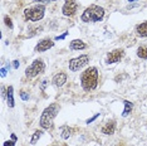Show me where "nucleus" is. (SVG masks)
<instances>
[{"instance_id":"obj_27","label":"nucleus","mask_w":147,"mask_h":146,"mask_svg":"<svg viewBox=\"0 0 147 146\" xmlns=\"http://www.w3.org/2000/svg\"><path fill=\"white\" fill-rule=\"evenodd\" d=\"M13 67H14L15 69L18 68V67H19V62H18V61H14V62H13Z\"/></svg>"},{"instance_id":"obj_28","label":"nucleus","mask_w":147,"mask_h":146,"mask_svg":"<svg viewBox=\"0 0 147 146\" xmlns=\"http://www.w3.org/2000/svg\"><path fill=\"white\" fill-rule=\"evenodd\" d=\"M5 76H6V69L1 68V77H5Z\"/></svg>"},{"instance_id":"obj_18","label":"nucleus","mask_w":147,"mask_h":146,"mask_svg":"<svg viewBox=\"0 0 147 146\" xmlns=\"http://www.w3.org/2000/svg\"><path fill=\"white\" fill-rule=\"evenodd\" d=\"M137 55L142 59H147V48L140 47L138 49H137Z\"/></svg>"},{"instance_id":"obj_29","label":"nucleus","mask_w":147,"mask_h":146,"mask_svg":"<svg viewBox=\"0 0 147 146\" xmlns=\"http://www.w3.org/2000/svg\"><path fill=\"white\" fill-rule=\"evenodd\" d=\"M11 139H13V141H16V136H15L14 134H13V135H11Z\"/></svg>"},{"instance_id":"obj_7","label":"nucleus","mask_w":147,"mask_h":146,"mask_svg":"<svg viewBox=\"0 0 147 146\" xmlns=\"http://www.w3.org/2000/svg\"><path fill=\"white\" fill-rule=\"evenodd\" d=\"M77 9H78V4L76 0H65L62 8V13L65 16H73L77 13Z\"/></svg>"},{"instance_id":"obj_31","label":"nucleus","mask_w":147,"mask_h":146,"mask_svg":"<svg viewBox=\"0 0 147 146\" xmlns=\"http://www.w3.org/2000/svg\"><path fill=\"white\" fill-rule=\"evenodd\" d=\"M54 146H55V145H54Z\"/></svg>"},{"instance_id":"obj_5","label":"nucleus","mask_w":147,"mask_h":146,"mask_svg":"<svg viewBox=\"0 0 147 146\" xmlns=\"http://www.w3.org/2000/svg\"><path fill=\"white\" fill-rule=\"evenodd\" d=\"M44 69H45V64H44V62H43V59H35L29 67H26L25 76L28 78H34L38 74L44 72Z\"/></svg>"},{"instance_id":"obj_15","label":"nucleus","mask_w":147,"mask_h":146,"mask_svg":"<svg viewBox=\"0 0 147 146\" xmlns=\"http://www.w3.org/2000/svg\"><path fill=\"white\" fill-rule=\"evenodd\" d=\"M61 131H62V139H64V140H67V139H69L71 137V135H72V132L73 130L69 126H63V127H61Z\"/></svg>"},{"instance_id":"obj_26","label":"nucleus","mask_w":147,"mask_h":146,"mask_svg":"<svg viewBox=\"0 0 147 146\" xmlns=\"http://www.w3.org/2000/svg\"><path fill=\"white\" fill-rule=\"evenodd\" d=\"M36 3H49V1H55V0H34Z\"/></svg>"},{"instance_id":"obj_3","label":"nucleus","mask_w":147,"mask_h":146,"mask_svg":"<svg viewBox=\"0 0 147 146\" xmlns=\"http://www.w3.org/2000/svg\"><path fill=\"white\" fill-rule=\"evenodd\" d=\"M105 16V9L99 5L92 4L83 11V14L81 16L82 22L84 23H91V22H101Z\"/></svg>"},{"instance_id":"obj_13","label":"nucleus","mask_w":147,"mask_h":146,"mask_svg":"<svg viewBox=\"0 0 147 146\" xmlns=\"http://www.w3.org/2000/svg\"><path fill=\"white\" fill-rule=\"evenodd\" d=\"M6 99H8V106L10 108H13L15 106L14 103V87L9 86L8 87V93H6Z\"/></svg>"},{"instance_id":"obj_10","label":"nucleus","mask_w":147,"mask_h":146,"mask_svg":"<svg viewBox=\"0 0 147 146\" xmlns=\"http://www.w3.org/2000/svg\"><path fill=\"white\" fill-rule=\"evenodd\" d=\"M65 82H67V74L63 72L57 73L54 77H53V83H54V86H57V87H62Z\"/></svg>"},{"instance_id":"obj_12","label":"nucleus","mask_w":147,"mask_h":146,"mask_svg":"<svg viewBox=\"0 0 147 146\" xmlns=\"http://www.w3.org/2000/svg\"><path fill=\"white\" fill-rule=\"evenodd\" d=\"M115 131H116V121H113V120L107 122L102 127V134H105V135H113Z\"/></svg>"},{"instance_id":"obj_8","label":"nucleus","mask_w":147,"mask_h":146,"mask_svg":"<svg viewBox=\"0 0 147 146\" xmlns=\"http://www.w3.org/2000/svg\"><path fill=\"white\" fill-rule=\"evenodd\" d=\"M125 55V51L123 49H115V51L109 52L107 54V63L108 64H112V63H117L119 62Z\"/></svg>"},{"instance_id":"obj_6","label":"nucleus","mask_w":147,"mask_h":146,"mask_svg":"<svg viewBox=\"0 0 147 146\" xmlns=\"http://www.w3.org/2000/svg\"><path fill=\"white\" fill-rule=\"evenodd\" d=\"M88 62H89L88 54H82L77 58H72L71 61H69V69H71L72 72H77L81 68L84 67V66L88 64Z\"/></svg>"},{"instance_id":"obj_16","label":"nucleus","mask_w":147,"mask_h":146,"mask_svg":"<svg viewBox=\"0 0 147 146\" xmlns=\"http://www.w3.org/2000/svg\"><path fill=\"white\" fill-rule=\"evenodd\" d=\"M123 103H125V110H123L122 116H123V117H127V116H128V115L132 112L133 103H132V102H129V101H125Z\"/></svg>"},{"instance_id":"obj_24","label":"nucleus","mask_w":147,"mask_h":146,"mask_svg":"<svg viewBox=\"0 0 147 146\" xmlns=\"http://www.w3.org/2000/svg\"><path fill=\"white\" fill-rule=\"evenodd\" d=\"M15 145V141H5L4 142V146H14Z\"/></svg>"},{"instance_id":"obj_25","label":"nucleus","mask_w":147,"mask_h":146,"mask_svg":"<svg viewBox=\"0 0 147 146\" xmlns=\"http://www.w3.org/2000/svg\"><path fill=\"white\" fill-rule=\"evenodd\" d=\"M47 83H48V81H47V79H44V81L42 82V86H40V89H42V91H44V88H45Z\"/></svg>"},{"instance_id":"obj_20","label":"nucleus","mask_w":147,"mask_h":146,"mask_svg":"<svg viewBox=\"0 0 147 146\" xmlns=\"http://www.w3.org/2000/svg\"><path fill=\"white\" fill-rule=\"evenodd\" d=\"M20 97H22L23 101H28V99H29V95L26 93V92L22 91V92H20Z\"/></svg>"},{"instance_id":"obj_17","label":"nucleus","mask_w":147,"mask_h":146,"mask_svg":"<svg viewBox=\"0 0 147 146\" xmlns=\"http://www.w3.org/2000/svg\"><path fill=\"white\" fill-rule=\"evenodd\" d=\"M42 135H43V132H42L40 130H36L34 134H33L32 139H30V144H32V145H35V144H36V141H38L39 139L42 137Z\"/></svg>"},{"instance_id":"obj_2","label":"nucleus","mask_w":147,"mask_h":146,"mask_svg":"<svg viewBox=\"0 0 147 146\" xmlns=\"http://www.w3.org/2000/svg\"><path fill=\"white\" fill-rule=\"evenodd\" d=\"M58 112H59L58 103H52L47 108H44V111L42 112L40 120H39V125H40L43 130H49V128L53 127V121H54Z\"/></svg>"},{"instance_id":"obj_30","label":"nucleus","mask_w":147,"mask_h":146,"mask_svg":"<svg viewBox=\"0 0 147 146\" xmlns=\"http://www.w3.org/2000/svg\"><path fill=\"white\" fill-rule=\"evenodd\" d=\"M129 3H133V1H137V0H128Z\"/></svg>"},{"instance_id":"obj_4","label":"nucleus","mask_w":147,"mask_h":146,"mask_svg":"<svg viewBox=\"0 0 147 146\" xmlns=\"http://www.w3.org/2000/svg\"><path fill=\"white\" fill-rule=\"evenodd\" d=\"M45 13V6L44 5H34L32 8H26L24 10V16L26 20L32 22H39L43 19Z\"/></svg>"},{"instance_id":"obj_9","label":"nucleus","mask_w":147,"mask_h":146,"mask_svg":"<svg viewBox=\"0 0 147 146\" xmlns=\"http://www.w3.org/2000/svg\"><path fill=\"white\" fill-rule=\"evenodd\" d=\"M54 47V43L52 39H43L42 42H39L35 47V52H45L48 49Z\"/></svg>"},{"instance_id":"obj_23","label":"nucleus","mask_w":147,"mask_h":146,"mask_svg":"<svg viewBox=\"0 0 147 146\" xmlns=\"http://www.w3.org/2000/svg\"><path fill=\"white\" fill-rule=\"evenodd\" d=\"M98 116H99V114H97L96 116H93V117H92V118H89V120H87V121H86V124H88V125H89V124H91V122H93V121H94V120H96V118H97V117H98Z\"/></svg>"},{"instance_id":"obj_1","label":"nucleus","mask_w":147,"mask_h":146,"mask_svg":"<svg viewBox=\"0 0 147 146\" xmlns=\"http://www.w3.org/2000/svg\"><path fill=\"white\" fill-rule=\"evenodd\" d=\"M81 86L87 92L96 89L98 86V69L96 67L87 68L81 76Z\"/></svg>"},{"instance_id":"obj_21","label":"nucleus","mask_w":147,"mask_h":146,"mask_svg":"<svg viewBox=\"0 0 147 146\" xmlns=\"http://www.w3.org/2000/svg\"><path fill=\"white\" fill-rule=\"evenodd\" d=\"M6 93H8V88H5L4 86H3V87H1V97H3V98H5Z\"/></svg>"},{"instance_id":"obj_14","label":"nucleus","mask_w":147,"mask_h":146,"mask_svg":"<svg viewBox=\"0 0 147 146\" xmlns=\"http://www.w3.org/2000/svg\"><path fill=\"white\" fill-rule=\"evenodd\" d=\"M136 32H137V35L140 36H147V22H143L137 25Z\"/></svg>"},{"instance_id":"obj_22","label":"nucleus","mask_w":147,"mask_h":146,"mask_svg":"<svg viewBox=\"0 0 147 146\" xmlns=\"http://www.w3.org/2000/svg\"><path fill=\"white\" fill-rule=\"evenodd\" d=\"M67 34H68V32H64L62 35H58V36H55V41H59V39H64L65 36H67Z\"/></svg>"},{"instance_id":"obj_11","label":"nucleus","mask_w":147,"mask_h":146,"mask_svg":"<svg viewBox=\"0 0 147 146\" xmlns=\"http://www.w3.org/2000/svg\"><path fill=\"white\" fill-rule=\"evenodd\" d=\"M69 48L72 51H83V49L87 48V44L83 41H81V39H74V41L69 43Z\"/></svg>"},{"instance_id":"obj_19","label":"nucleus","mask_w":147,"mask_h":146,"mask_svg":"<svg viewBox=\"0 0 147 146\" xmlns=\"http://www.w3.org/2000/svg\"><path fill=\"white\" fill-rule=\"evenodd\" d=\"M4 22H5V25H6V26H8V28H10V29H13V23H11V19H10V18H9V16H8V15H6V16H5V18H4Z\"/></svg>"}]
</instances>
